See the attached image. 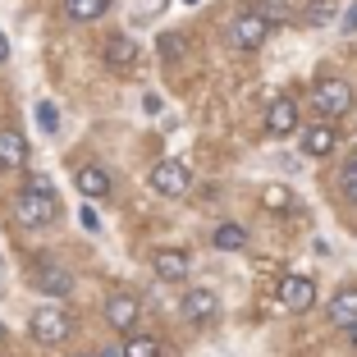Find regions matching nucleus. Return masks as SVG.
I'll return each instance as SVG.
<instances>
[{
	"instance_id": "obj_1",
	"label": "nucleus",
	"mask_w": 357,
	"mask_h": 357,
	"mask_svg": "<svg viewBox=\"0 0 357 357\" xmlns=\"http://www.w3.org/2000/svg\"><path fill=\"white\" fill-rule=\"evenodd\" d=\"M14 220H19L23 229H46V225L60 220V202H55L46 178H32L28 188H19V197H14Z\"/></svg>"
},
{
	"instance_id": "obj_2",
	"label": "nucleus",
	"mask_w": 357,
	"mask_h": 357,
	"mask_svg": "<svg viewBox=\"0 0 357 357\" xmlns=\"http://www.w3.org/2000/svg\"><path fill=\"white\" fill-rule=\"evenodd\" d=\"M348 105H353V87H348L344 78H321V83L312 87V110H316L321 119L348 115Z\"/></svg>"
},
{
	"instance_id": "obj_3",
	"label": "nucleus",
	"mask_w": 357,
	"mask_h": 357,
	"mask_svg": "<svg viewBox=\"0 0 357 357\" xmlns=\"http://www.w3.org/2000/svg\"><path fill=\"white\" fill-rule=\"evenodd\" d=\"M266 37H271V19H266L261 10H238L229 23V42L238 46V51H257V46H266Z\"/></svg>"
},
{
	"instance_id": "obj_4",
	"label": "nucleus",
	"mask_w": 357,
	"mask_h": 357,
	"mask_svg": "<svg viewBox=\"0 0 357 357\" xmlns=\"http://www.w3.org/2000/svg\"><path fill=\"white\" fill-rule=\"evenodd\" d=\"M28 330H32V339H42V344H64V339L74 335V321H69L60 307H37Z\"/></svg>"
},
{
	"instance_id": "obj_5",
	"label": "nucleus",
	"mask_w": 357,
	"mask_h": 357,
	"mask_svg": "<svg viewBox=\"0 0 357 357\" xmlns=\"http://www.w3.org/2000/svg\"><path fill=\"white\" fill-rule=\"evenodd\" d=\"M188 165H178V160H156L151 165V192H160V197H183L188 192Z\"/></svg>"
},
{
	"instance_id": "obj_6",
	"label": "nucleus",
	"mask_w": 357,
	"mask_h": 357,
	"mask_svg": "<svg viewBox=\"0 0 357 357\" xmlns=\"http://www.w3.org/2000/svg\"><path fill=\"white\" fill-rule=\"evenodd\" d=\"M32 284H37L46 298H69V294H74V275L64 271L60 261H37V271H32Z\"/></svg>"
},
{
	"instance_id": "obj_7",
	"label": "nucleus",
	"mask_w": 357,
	"mask_h": 357,
	"mask_svg": "<svg viewBox=\"0 0 357 357\" xmlns=\"http://www.w3.org/2000/svg\"><path fill=\"white\" fill-rule=\"evenodd\" d=\"M280 307L284 312H307V307L316 303V284L307 280V275H284L280 280Z\"/></svg>"
},
{
	"instance_id": "obj_8",
	"label": "nucleus",
	"mask_w": 357,
	"mask_h": 357,
	"mask_svg": "<svg viewBox=\"0 0 357 357\" xmlns=\"http://www.w3.org/2000/svg\"><path fill=\"white\" fill-rule=\"evenodd\" d=\"M266 128H271L275 137H289L298 128V101L294 96H275L271 105H266Z\"/></svg>"
},
{
	"instance_id": "obj_9",
	"label": "nucleus",
	"mask_w": 357,
	"mask_h": 357,
	"mask_svg": "<svg viewBox=\"0 0 357 357\" xmlns=\"http://www.w3.org/2000/svg\"><path fill=\"white\" fill-rule=\"evenodd\" d=\"M28 165V137L19 128H0V169H23Z\"/></svg>"
},
{
	"instance_id": "obj_10",
	"label": "nucleus",
	"mask_w": 357,
	"mask_h": 357,
	"mask_svg": "<svg viewBox=\"0 0 357 357\" xmlns=\"http://www.w3.org/2000/svg\"><path fill=\"white\" fill-rule=\"evenodd\" d=\"M215 312H220V303H215V294H206V289H192V294L183 298V316H188L192 326H211Z\"/></svg>"
},
{
	"instance_id": "obj_11",
	"label": "nucleus",
	"mask_w": 357,
	"mask_h": 357,
	"mask_svg": "<svg viewBox=\"0 0 357 357\" xmlns=\"http://www.w3.org/2000/svg\"><path fill=\"white\" fill-rule=\"evenodd\" d=\"M74 183H78V192H83L87 202H96V197H110V174H105L101 165H83L74 174Z\"/></svg>"
},
{
	"instance_id": "obj_12",
	"label": "nucleus",
	"mask_w": 357,
	"mask_h": 357,
	"mask_svg": "<svg viewBox=\"0 0 357 357\" xmlns=\"http://www.w3.org/2000/svg\"><path fill=\"white\" fill-rule=\"evenodd\" d=\"M156 275L165 284H178V280H188V252H178V248H165V252H156Z\"/></svg>"
},
{
	"instance_id": "obj_13",
	"label": "nucleus",
	"mask_w": 357,
	"mask_h": 357,
	"mask_svg": "<svg viewBox=\"0 0 357 357\" xmlns=\"http://www.w3.org/2000/svg\"><path fill=\"white\" fill-rule=\"evenodd\" d=\"M137 312H142V307H137V298H124V294L105 303V321H110V326H115L119 335H128V330H133Z\"/></svg>"
},
{
	"instance_id": "obj_14",
	"label": "nucleus",
	"mask_w": 357,
	"mask_h": 357,
	"mask_svg": "<svg viewBox=\"0 0 357 357\" xmlns=\"http://www.w3.org/2000/svg\"><path fill=\"white\" fill-rule=\"evenodd\" d=\"M105 64H110L115 74H128L137 64V46L128 42V37H110V42H105Z\"/></svg>"
},
{
	"instance_id": "obj_15",
	"label": "nucleus",
	"mask_w": 357,
	"mask_h": 357,
	"mask_svg": "<svg viewBox=\"0 0 357 357\" xmlns=\"http://www.w3.org/2000/svg\"><path fill=\"white\" fill-rule=\"evenodd\" d=\"M330 321L339 330H353L357 326V289H339L335 303H330Z\"/></svg>"
},
{
	"instance_id": "obj_16",
	"label": "nucleus",
	"mask_w": 357,
	"mask_h": 357,
	"mask_svg": "<svg viewBox=\"0 0 357 357\" xmlns=\"http://www.w3.org/2000/svg\"><path fill=\"white\" fill-rule=\"evenodd\" d=\"M335 142H339V137H335V128H330V124H312L303 133V156H330Z\"/></svg>"
},
{
	"instance_id": "obj_17",
	"label": "nucleus",
	"mask_w": 357,
	"mask_h": 357,
	"mask_svg": "<svg viewBox=\"0 0 357 357\" xmlns=\"http://www.w3.org/2000/svg\"><path fill=\"white\" fill-rule=\"evenodd\" d=\"M160 353H165V344H160L156 335H128L119 357H160Z\"/></svg>"
},
{
	"instance_id": "obj_18",
	"label": "nucleus",
	"mask_w": 357,
	"mask_h": 357,
	"mask_svg": "<svg viewBox=\"0 0 357 357\" xmlns=\"http://www.w3.org/2000/svg\"><path fill=\"white\" fill-rule=\"evenodd\" d=\"M64 10H69L74 23H92V19H101V14L110 10V0H64Z\"/></svg>"
},
{
	"instance_id": "obj_19",
	"label": "nucleus",
	"mask_w": 357,
	"mask_h": 357,
	"mask_svg": "<svg viewBox=\"0 0 357 357\" xmlns=\"http://www.w3.org/2000/svg\"><path fill=\"white\" fill-rule=\"evenodd\" d=\"M211 243H215L220 252H238V248H248V229H243V225H220V229L211 234Z\"/></svg>"
},
{
	"instance_id": "obj_20",
	"label": "nucleus",
	"mask_w": 357,
	"mask_h": 357,
	"mask_svg": "<svg viewBox=\"0 0 357 357\" xmlns=\"http://www.w3.org/2000/svg\"><path fill=\"white\" fill-rule=\"evenodd\" d=\"M261 206L266 211H289V206H294V192L284 188V183H271V188L261 192Z\"/></svg>"
},
{
	"instance_id": "obj_21",
	"label": "nucleus",
	"mask_w": 357,
	"mask_h": 357,
	"mask_svg": "<svg viewBox=\"0 0 357 357\" xmlns=\"http://www.w3.org/2000/svg\"><path fill=\"white\" fill-rule=\"evenodd\" d=\"M307 19L321 28V23H330L335 19V0H307Z\"/></svg>"
},
{
	"instance_id": "obj_22",
	"label": "nucleus",
	"mask_w": 357,
	"mask_h": 357,
	"mask_svg": "<svg viewBox=\"0 0 357 357\" xmlns=\"http://www.w3.org/2000/svg\"><path fill=\"white\" fill-rule=\"evenodd\" d=\"M37 124H42V133H55L60 128V110L51 101H37Z\"/></svg>"
},
{
	"instance_id": "obj_23",
	"label": "nucleus",
	"mask_w": 357,
	"mask_h": 357,
	"mask_svg": "<svg viewBox=\"0 0 357 357\" xmlns=\"http://www.w3.org/2000/svg\"><path fill=\"white\" fill-rule=\"evenodd\" d=\"M339 188H344V197H348V202H357V156L344 165V174H339Z\"/></svg>"
},
{
	"instance_id": "obj_24",
	"label": "nucleus",
	"mask_w": 357,
	"mask_h": 357,
	"mask_svg": "<svg viewBox=\"0 0 357 357\" xmlns=\"http://www.w3.org/2000/svg\"><path fill=\"white\" fill-rule=\"evenodd\" d=\"M178 55H183V37H178V32H165V37H160V60H178Z\"/></svg>"
},
{
	"instance_id": "obj_25",
	"label": "nucleus",
	"mask_w": 357,
	"mask_h": 357,
	"mask_svg": "<svg viewBox=\"0 0 357 357\" xmlns=\"http://www.w3.org/2000/svg\"><path fill=\"white\" fill-rule=\"evenodd\" d=\"M78 220H83V229H92V234L101 229V220H96V211H92V206H83V215H78Z\"/></svg>"
},
{
	"instance_id": "obj_26",
	"label": "nucleus",
	"mask_w": 357,
	"mask_h": 357,
	"mask_svg": "<svg viewBox=\"0 0 357 357\" xmlns=\"http://www.w3.org/2000/svg\"><path fill=\"white\" fill-rule=\"evenodd\" d=\"M344 28H348V32H357V0L348 5V14H344Z\"/></svg>"
},
{
	"instance_id": "obj_27",
	"label": "nucleus",
	"mask_w": 357,
	"mask_h": 357,
	"mask_svg": "<svg viewBox=\"0 0 357 357\" xmlns=\"http://www.w3.org/2000/svg\"><path fill=\"white\" fill-rule=\"evenodd\" d=\"M10 60V37H5V32H0V64Z\"/></svg>"
},
{
	"instance_id": "obj_28",
	"label": "nucleus",
	"mask_w": 357,
	"mask_h": 357,
	"mask_svg": "<svg viewBox=\"0 0 357 357\" xmlns=\"http://www.w3.org/2000/svg\"><path fill=\"white\" fill-rule=\"evenodd\" d=\"M348 344H353V348H357V326H353V330H348Z\"/></svg>"
},
{
	"instance_id": "obj_29",
	"label": "nucleus",
	"mask_w": 357,
	"mask_h": 357,
	"mask_svg": "<svg viewBox=\"0 0 357 357\" xmlns=\"http://www.w3.org/2000/svg\"><path fill=\"white\" fill-rule=\"evenodd\" d=\"M0 344H5V321H0Z\"/></svg>"
},
{
	"instance_id": "obj_30",
	"label": "nucleus",
	"mask_w": 357,
	"mask_h": 357,
	"mask_svg": "<svg viewBox=\"0 0 357 357\" xmlns=\"http://www.w3.org/2000/svg\"><path fill=\"white\" fill-rule=\"evenodd\" d=\"M101 357H119V353H101Z\"/></svg>"
},
{
	"instance_id": "obj_31",
	"label": "nucleus",
	"mask_w": 357,
	"mask_h": 357,
	"mask_svg": "<svg viewBox=\"0 0 357 357\" xmlns=\"http://www.w3.org/2000/svg\"><path fill=\"white\" fill-rule=\"evenodd\" d=\"M183 5H197V0H183Z\"/></svg>"
}]
</instances>
